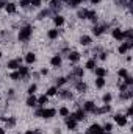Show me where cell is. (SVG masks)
<instances>
[{
	"instance_id": "6da1fadb",
	"label": "cell",
	"mask_w": 133,
	"mask_h": 134,
	"mask_svg": "<svg viewBox=\"0 0 133 134\" xmlns=\"http://www.w3.org/2000/svg\"><path fill=\"white\" fill-rule=\"evenodd\" d=\"M32 34H33V28H32L30 25H25V27L21 28V31H19V41L25 42V41H28V39L32 37Z\"/></svg>"
},
{
	"instance_id": "7a4b0ae2",
	"label": "cell",
	"mask_w": 133,
	"mask_h": 134,
	"mask_svg": "<svg viewBox=\"0 0 133 134\" xmlns=\"http://www.w3.org/2000/svg\"><path fill=\"white\" fill-rule=\"evenodd\" d=\"M55 114H57V111L53 108H41V117L42 119H52V117H55Z\"/></svg>"
},
{
	"instance_id": "3957f363",
	"label": "cell",
	"mask_w": 133,
	"mask_h": 134,
	"mask_svg": "<svg viewBox=\"0 0 133 134\" xmlns=\"http://www.w3.org/2000/svg\"><path fill=\"white\" fill-rule=\"evenodd\" d=\"M86 134H105V131H103V128H102L100 125L94 123V125L89 126V130L86 131Z\"/></svg>"
},
{
	"instance_id": "277c9868",
	"label": "cell",
	"mask_w": 133,
	"mask_h": 134,
	"mask_svg": "<svg viewBox=\"0 0 133 134\" xmlns=\"http://www.w3.org/2000/svg\"><path fill=\"white\" fill-rule=\"evenodd\" d=\"M72 117H74L77 122H81V120H85V119H86V112H85V109H78L77 112H74V114H72Z\"/></svg>"
},
{
	"instance_id": "5b68a950",
	"label": "cell",
	"mask_w": 133,
	"mask_h": 134,
	"mask_svg": "<svg viewBox=\"0 0 133 134\" xmlns=\"http://www.w3.org/2000/svg\"><path fill=\"white\" fill-rule=\"evenodd\" d=\"M132 47H133V41H127L125 44H122V45L119 47V53H121V55H124V53H127Z\"/></svg>"
},
{
	"instance_id": "8992f818",
	"label": "cell",
	"mask_w": 133,
	"mask_h": 134,
	"mask_svg": "<svg viewBox=\"0 0 133 134\" xmlns=\"http://www.w3.org/2000/svg\"><path fill=\"white\" fill-rule=\"evenodd\" d=\"M66 125H67V128H69V130H75V128H77V120L72 117V114L66 117Z\"/></svg>"
},
{
	"instance_id": "52a82bcc",
	"label": "cell",
	"mask_w": 133,
	"mask_h": 134,
	"mask_svg": "<svg viewBox=\"0 0 133 134\" xmlns=\"http://www.w3.org/2000/svg\"><path fill=\"white\" fill-rule=\"evenodd\" d=\"M21 63H22V59H21V58L13 59V61H9V63H8V69H9V70H16V69H19V67H21Z\"/></svg>"
},
{
	"instance_id": "ba28073f",
	"label": "cell",
	"mask_w": 133,
	"mask_h": 134,
	"mask_svg": "<svg viewBox=\"0 0 133 134\" xmlns=\"http://www.w3.org/2000/svg\"><path fill=\"white\" fill-rule=\"evenodd\" d=\"M114 120H116V123H117L119 126H124V125H127V117H125V115L116 114V115H114Z\"/></svg>"
},
{
	"instance_id": "9c48e42d",
	"label": "cell",
	"mask_w": 133,
	"mask_h": 134,
	"mask_svg": "<svg viewBox=\"0 0 133 134\" xmlns=\"http://www.w3.org/2000/svg\"><path fill=\"white\" fill-rule=\"evenodd\" d=\"M113 37L116 41H122L124 39V31H121V28H114L113 30Z\"/></svg>"
},
{
	"instance_id": "30bf717a",
	"label": "cell",
	"mask_w": 133,
	"mask_h": 134,
	"mask_svg": "<svg viewBox=\"0 0 133 134\" xmlns=\"http://www.w3.org/2000/svg\"><path fill=\"white\" fill-rule=\"evenodd\" d=\"M67 58H69L70 63H78V59H80V53H78V52H72V53L67 55Z\"/></svg>"
},
{
	"instance_id": "8fae6325",
	"label": "cell",
	"mask_w": 133,
	"mask_h": 134,
	"mask_svg": "<svg viewBox=\"0 0 133 134\" xmlns=\"http://www.w3.org/2000/svg\"><path fill=\"white\" fill-rule=\"evenodd\" d=\"M105 28H106V25H96V27L93 28V33L96 34V36H100V34L105 31Z\"/></svg>"
},
{
	"instance_id": "7c38bea8",
	"label": "cell",
	"mask_w": 133,
	"mask_h": 134,
	"mask_svg": "<svg viewBox=\"0 0 133 134\" xmlns=\"http://www.w3.org/2000/svg\"><path fill=\"white\" fill-rule=\"evenodd\" d=\"M94 111H96L94 103H93V101H86V103H85V112H93V114H94Z\"/></svg>"
},
{
	"instance_id": "4fadbf2b",
	"label": "cell",
	"mask_w": 133,
	"mask_h": 134,
	"mask_svg": "<svg viewBox=\"0 0 133 134\" xmlns=\"http://www.w3.org/2000/svg\"><path fill=\"white\" fill-rule=\"evenodd\" d=\"M50 63H52L53 67H60L61 66V56H60V55H55V56L50 59Z\"/></svg>"
},
{
	"instance_id": "5bb4252c",
	"label": "cell",
	"mask_w": 133,
	"mask_h": 134,
	"mask_svg": "<svg viewBox=\"0 0 133 134\" xmlns=\"http://www.w3.org/2000/svg\"><path fill=\"white\" fill-rule=\"evenodd\" d=\"M5 8H6V11H8L9 14H14V13L17 11V6H16V3H6V5H5Z\"/></svg>"
},
{
	"instance_id": "9a60e30c",
	"label": "cell",
	"mask_w": 133,
	"mask_h": 134,
	"mask_svg": "<svg viewBox=\"0 0 133 134\" xmlns=\"http://www.w3.org/2000/svg\"><path fill=\"white\" fill-rule=\"evenodd\" d=\"M86 19H89V20L96 22V20H97V13H96V11H93V9H88V13H86Z\"/></svg>"
},
{
	"instance_id": "2e32d148",
	"label": "cell",
	"mask_w": 133,
	"mask_h": 134,
	"mask_svg": "<svg viewBox=\"0 0 133 134\" xmlns=\"http://www.w3.org/2000/svg\"><path fill=\"white\" fill-rule=\"evenodd\" d=\"M75 87H77L78 92H86V89H88V86H86L83 81H77V83H75Z\"/></svg>"
},
{
	"instance_id": "e0dca14e",
	"label": "cell",
	"mask_w": 133,
	"mask_h": 134,
	"mask_svg": "<svg viewBox=\"0 0 133 134\" xmlns=\"http://www.w3.org/2000/svg\"><path fill=\"white\" fill-rule=\"evenodd\" d=\"M60 8H61V0H52L50 9H52V11H57V9H60Z\"/></svg>"
},
{
	"instance_id": "ac0fdd59",
	"label": "cell",
	"mask_w": 133,
	"mask_h": 134,
	"mask_svg": "<svg viewBox=\"0 0 133 134\" xmlns=\"http://www.w3.org/2000/svg\"><path fill=\"white\" fill-rule=\"evenodd\" d=\"M53 22H55V25H57V27H61V25L64 24V17H63V16H58V14H57V16L53 17Z\"/></svg>"
},
{
	"instance_id": "d6986e66",
	"label": "cell",
	"mask_w": 133,
	"mask_h": 134,
	"mask_svg": "<svg viewBox=\"0 0 133 134\" xmlns=\"http://www.w3.org/2000/svg\"><path fill=\"white\" fill-rule=\"evenodd\" d=\"M91 42H93V39L89 36H81L80 37V44L81 45H91Z\"/></svg>"
},
{
	"instance_id": "ffe728a7",
	"label": "cell",
	"mask_w": 133,
	"mask_h": 134,
	"mask_svg": "<svg viewBox=\"0 0 133 134\" xmlns=\"http://www.w3.org/2000/svg\"><path fill=\"white\" fill-rule=\"evenodd\" d=\"M19 76L21 78H27L28 76V67H19Z\"/></svg>"
},
{
	"instance_id": "44dd1931",
	"label": "cell",
	"mask_w": 133,
	"mask_h": 134,
	"mask_svg": "<svg viewBox=\"0 0 133 134\" xmlns=\"http://www.w3.org/2000/svg\"><path fill=\"white\" fill-rule=\"evenodd\" d=\"M47 101H49V97H47V95H41V97H39V98L36 100V103H38V104H39V106L42 108L44 104H47Z\"/></svg>"
},
{
	"instance_id": "7402d4cb",
	"label": "cell",
	"mask_w": 133,
	"mask_h": 134,
	"mask_svg": "<svg viewBox=\"0 0 133 134\" xmlns=\"http://www.w3.org/2000/svg\"><path fill=\"white\" fill-rule=\"evenodd\" d=\"M110 109H111V108H110L108 104H105V106H103V108H100V109H97V108H96L94 114H105V112H110Z\"/></svg>"
},
{
	"instance_id": "603a6c76",
	"label": "cell",
	"mask_w": 133,
	"mask_h": 134,
	"mask_svg": "<svg viewBox=\"0 0 133 134\" xmlns=\"http://www.w3.org/2000/svg\"><path fill=\"white\" fill-rule=\"evenodd\" d=\"M25 61L28 63V64H33L34 61H36V56H34V53H27V56H25Z\"/></svg>"
},
{
	"instance_id": "cb8c5ba5",
	"label": "cell",
	"mask_w": 133,
	"mask_h": 134,
	"mask_svg": "<svg viewBox=\"0 0 133 134\" xmlns=\"http://www.w3.org/2000/svg\"><path fill=\"white\" fill-rule=\"evenodd\" d=\"M72 75H74L75 78H80V76H83V69H80V67H75V69H74V72H72Z\"/></svg>"
},
{
	"instance_id": "d4e9b609",
	"label": "cell",
	"mask_w": 133,
	"mask_h": 134,
	"mask_svg": "<svg viewBox=\"0 0 133 134\" xmlns=\"http://www.w3.org/2000/svg\"><path fill=\"white\" fill-rule=\"evenodd\" d=\"M5 123H6V126H8V128H13V126L16 125V119H14V117H9V119H5Z\"/></svg>"
},
{
	"instance_id": "484cf974",
	"label": "cell",
	"mask_w": 133,
	"mask_h": 134,
	"mask_svg": "<svg viewBox=\"0 0 133 134\" xmlns=\"http://www.w3.org/2000/svg\"><path fill=\"white\" fill-rule=\"evenodd\" d=\"M96 75H97L99 78H103V76L106 75V70L102 69V67H96Z\"/></svg>"
},
{
	"instance_id": "4316f807",
	"label": "cell",
	"mask_w": 133,
	"mask_h": 134,
	"mask_svg": "<svg viewBox=\"0 0 133 134\" xmlns=\"http://www.w3.org/2000/svg\"><path fill=\"white\" fill-rule=\"evenodd\" d=\"M60 95H61L63 98H66V100H70V98H72V92H70V91H61Z\"/></svg>"
},
{
	"instance_id": "83f0119b",
	"label": "cell",
	"mask_w": 133,
	"mask_h": 134,
	"mask_svg": "<svg viewBox=\"0 0 133 134\" xmlns=\"http://www.w3.org/2000/svg\"><path fill=\"white\" fill-rule=\"evenodd\" d=\"M66 2H67V5H69L70 8H75V6H78L83 0H66Z\"/></svg>"
},
{
	"instance_id": "f1b7e54d",
	"label": "cell",
	"mask_w": 133,
	"mask_h": 134,
	"mask_svg": "<svg viewBox=\"0 0 133 134\" xmlns=\"http://www.w3.org/2000/svg\"><path fill=\"white\" fill-rule=\"evenodd\" d=\"M86 69H88V70H94V69H96V59H89V61L86 63Z\"/></svg>"
},
{
	"instance_id": "f546056e",
	"label": "cell",
	"mask_w": 133,
	"mask_h": 134,
	"mask_svg": "<svg viewBox=\"0 0 133 134\" xmlns=\"http://www.w3.org/2000/svg\"><path fill=\"white\" fill-rule=\"evenodd\" d=\"M27 106H30V108L36 106V98H34V95H30V97H28V100H27Z\"/></svg>"
},
{
	"instance_id": "4dcf8cb0",
	"label": "cell",
	"mask_w": 133,
	"mask_h": 134,
	"mask_svg": "<svg viewBox=\"0 0 133 134\" xmlns=\"http://www.w3.org/2000/svg\"><path fill=\"white\" fill-rule=\"evenodd\" d=\"M58 94V89L57 87H50L49 91H47V97H53V95H57Z\"/></svg>"
},
{
	"instance_id": "1f68e13d",
	"label": "cell",
	"mask_w": 133,
	"mask_h": 134,
	"mask_svg": "<svg viewBox=\"0 0 133 134\" xmlns=\"http://www.w3.org/2000/svg\"><path fill=\"white\" fill-rule=\"evenodd\" d=\"M66 83H67V78H64V76H61V78L57 80V86H58V87H60V86H64Z\"/></svg>"
},
{
	"instance_id": "d6a6232c",
	"label": "cell",
	"mask_w": 133,
	"mask_h": 134,
	"mask_svg": "<svg viewBox=\"0 0 133 134\" xmlns=\"http://www.w3.org/2000/svg\"><path fill=\"white\" fill-rule=\"evenodd\" d=\"M49 14H50V9H44V11H41V13H39L38 19H44V17H47Z\"/></svg>"
},
{
	"instance_id": "836d02e7",
	"label": "cell",
	"mask_w": 133,
	"mask_h": 134,
	"mask_svg": "<svg viewBox=\"0 0 133 134\" xmlns=\"http://www.w3.org/2000/svg\"><path fill=\"white\" fill-rule=\"evenodd\" d=\"M86 13H88V9H78L77 16H78L80 19H86Z\"/></svg>"
},
{
	"instance_id": "e575fe53",
	"label": "cell",
	"mask_w": 133,
	"mask_h": 134,
	"mask_svg": "<svg viewBox=\"0 0 133 134\" xmlns=\"http://www.w3.org/2000/svg\"><path fill=\"white\" fill-rule=\"evenodd\" d=\"M47 36H49L50 39H57V37H58V30H50Z\"/></svg>"
},
{
	"instance_id": "d590c367",
	"label": "cell",
	"mask_w": 133,
	"mask_h": 134,
	"mask_svg": "<svg viewBox=\"0 0 133 134\" xmlns=\"http://www.w3.org/2000/svg\"><path fill=\"white\" fill-rule=\"evenodd\" d=\"M96 86H97V87H103V86H105V80H103V78H97V80H96Z\"/></svg>"
},
{
	"instance_id": "8d00e7d4",
	"label": "cell",
	"mask_w": 133,
	"mask_h": 134,
	"mask_svg": "<svg viewBox=\"0 0 133 134\" xmlns=\"http://www.w3.org/2000/svg\"><path fill=\"white\" fill-rule=\"evenodd\" d=\"M36 91H38V86H36V84H32V86L28 87V95H34Z\"/></svg>"
},
{
	"instance_id": "74e56055",
	"label": "cell",
	"mask_w": 133,
	"mask_h": 134,
	"mask_svg": "<svg viewBox=\"0 0 133 134\" xmlns=\"http://www.w3.org/2000/svg\"><path fill=\"white\" fill-rule=\"evenodd\" d=\"M111 98H113V97H111V94H105V95H103V103H105V104H108V103L111 101Z\"/></svg>"
},
{
	"instance_id": "f35d334b",
	"label": "cell",
	"mask_w": 133,
	"mask_h": 134,
	"mask_svg": "<svg viewBox=\"0 0 133 134\" xmlns=\"http://www.w3.org/2000/svg\"><path fill=\"white\" fill-rule=\"evenodd\" d=\"M60 115L67 117V115H69V109H67V108H61V109H60Z\"/></svg>"
},
{
	"instance_id": "ab89813d",
	"label": "cell",
	"mask_w": 133,
	"mask_h": 134,
	"mask_svg": "<svg viewBox=\"0 0 133 134\" xmlns=\"http://www.w3.org/2000/svg\"><path fill=\"white\" fill-rule=\"evenodd\" d=\"M124 80H125V83H124V84H127V86H132V84H133V78H132V76H129V75H127Z\"/></svg>"
},
{
	"instance_id": "60d3db41",
	"label": "cell",
	"mask_w": 133,
	"mask_h": 134,
	"mask_svg": "<svg viewBox=\"0 0 133 134\" xmlns=\"http://www.w3.org/2000/svg\"><path fill=\"white\" fill-rule=\"evenodd\" d=\"M117 75H119V78H125V76H127V70H125V69H121V70L117 72Z\"/></svg>"
},
{
	"instance_id": "b9f144b4",
	"label": "cell",
	"mask_w": 133,
	"mask_h": 134,
	"mask_svg": "<svg viewBox=\"0 0 133 134\" xmlns=\"http://www.w3.org/2000/svg\"><path fill=\"white\" fill-rule=\"evenodd\" d=\"M113 130V125L111 123H105V126H103V131H106V133H110Z\"/></svg>"
},
{
	"instance_id": "7bdbcfd3",
	"label": "cell",
	"mask_w": 133,
	"mask_h": 134,
	"mask_svg": "<svg viewBox=\"0 0 133 134\" xmlns=\"http://www.w3.org/2000/svg\"><path fill=\"white\" fill-rule=\"evenodd\" d=\"M124 37H127L129 41H132V30H127V31H124Z\"/></svg>"
},
{
	"instance_id": "ee69618b",
	"label": "cell",
	"mask_w": 133,
	"mask_h": 134,
	"mask_svg": "<svg viewBox=\"0 0 133 134\" xmlns=\"http://www.w3.org/2000/svg\"><path fill=\"white\" fill-rule=\"evenodd\" d=\"M9 78H11V80H19V78H21V76H19V72H13V73L9 75Z\"/></svg>"
},
{
	"instance_id": "f6af8a7d",
	"label": "cell",
	"mask_w": 133,
	"mask_h": 134,
	"mask_svg": "<svg viewBox=\"0 0 133 134\" xmlns=\"http://www.w3.org/2000/svg\"><path fill=\"white\" fill-rule=\"evenodd\" d=\"M22 8H27L28 5H30V0H21V3H19Z\"/></svg>"
},
{
	"instance_id": "bcb514c9",
	"label": "cell",
	"mask_w": 133,
	"mask_h": 134,
	"mask_svg": "<svg viewBox=\"0 0 133 134\" xmlns=\"http://www.w3.org/2000/svg\"><path fill=\"white\" fill-rule=\"evenodd\" d=\"M116 3H117V5H121V6H127L130 2H127V0H116Z\"/></svg>"
},
{
	"instance_id": "7dc6e473",
	"label": "cell",
	"mask_w": 133,
	"mask_h": 134,
	"mask_svg": "<svg viewBox=\"0 0 133 134\" xmlns=\"http://www.w3.org/2000/svg\"><path fill=\"white\" fill-rule=\"evenodd\" d=\"M30 3H32V5H33L34 8H39V6H41V0H32V2H30Z\"/></svg>"
},
{
	"instance_id": "c3c4849f",
	"label": "cell",
	"mask_w": 133,
	"mask_h": 134,
	"mask_svg": "<svg viewBox=\"0 0 133 134\" xmlns=\"http://www.w3.org/2000/svg\"><path fill=\"white\" fill-rule=\"evenodd\" d=\"M130 97H132V92H127V94H122V95H121L122 100H129Z\"/></svg>"
},
{
	"instance_id": "681fc988",
	"label": "cell",
	"mask_w": 133,
	"mask_h": 134,
	"mask_svg": "<svg viewBox=\"0 0 133 134\" xmlns=\"http://www.w3.org/2000/svg\"><path fill=\"white\" fill-rule=\"evenodd\" d=\"M119 89H121V92H127V84H121L119 83Z\"/></svg>"
},
{
	"instance_id": "f907efd6",
	"label": "cell",
	"mask_w": 133,
	"mask_h": 134,
	"mask_svg": "<svg viewBox=\"0 0 133 134\" xmlns=\"http://www.w3.org/2000/svg\"><path fill=\"white\" fill-rule=\"evenodd\" d=\"M132 114H133V108L130 106V108H129V111H127V117H130Z\"/></svg>"
},
{
	"instance_id": "816d5d0a",
	"label": "cell",
	"mask_w": 133,
	"mask_h": 134,
	"mask_svg": "<svg viewBox=\"0 0 133 134\" xmlns=\"http://www.w3.org/2000/svg\"><path fill=\"white\" fill-rule=\"evenodd\" d=\"M34 115H36V117H41V108H39V109L34 112Z\"/></svg>"
},
{
	"instance_id": "f5cc1de1",
	"label": "cell",
	"mask_w": 133,
	"mask_h": 134,
	"mask_svg": "<svg viewBox=\"0 0 133 134\" xmlns=\"http://www.w3.org/2000/svg\"><path fill=\"white\" fill-rule=\"evenodd\" d=\"M100 59H106V53H100Z\"/></svg>"
},
{
	"instance_id": "db71d44e",
	"label": "cell",
	"mask_w": 133,
	"mask_h": 134,
	"mask_svg": "<svg viewBox=\"0 0 133 134\" xmlns=\"http://www.w3.org/2000/svg\"><path fill=\"white\" fill-rule=\"evenodd\" d=\"M5 5H6V3H5V2H3V0H0V8H3V6H5Z\"/></svg>"
},
{
	"instance_id": "11a10c76",
	"label": "cell",
	"mask_w": 133,
	"mask_h": 134,
	"mask_svg": "<svg viewBox=\"0 0 133 134\" xmlns=\"http://www.w3.org/2000/svg\"><path fill=\"white\" fill-rule=\"evenodd\" d=\"M99 2H100V0H91V3H93V5H97Z\"/></svg>"
},
{
	"instance_id": "9f6ffc18",
	"label": "cell",
	"mask_w": 133,
	"mask_h": 134,
	"mask_svg": "<svg viewBox=\"0 0 133 134\" xmlns=\"http://www.w3.org/2000/svg\"><path fill=\"white\" fill-rule=\"evenodd\" d=\"M25 134H34V131H32V130H30V131H27Z\"/></svg>"
},
{
	"instance_id": "6f0895ef",
	"label": "cell",
	"mask_w": 133,
	"mask_h": 134,
	"mask_svg": "<svg viewBox=\"0 0 133 134\" xmlns=\"http://www.w3.org/2000/svg\"><path fill=\"white\" fill-rule=\"evenodd\" d=\"M0 134H5V130H2V128H0Z\"/></svg>"
},
{
	"instance_id": "680465c9",
	"label": "cell",
	"mask_w": 133,
	"mask_h": 134,
	"mask_svg": "<svg viewBox=\"0 0 133 134\" xmlns=\"http://www.w3.org/2000/svg\"><path fill=\"white\" fill-rule=\"evenodd\" d=\"M0 58H2V53H0Z\"/></svg>"
},
{
	"instance_id": "91938a15",
	"label": "cell",
	"mask_w": 133,
	"mask_h": 134,
	"mask_svg": "<svg viewBox=\"0 0 133 134\" xmlns=\"http://www.w3.org/2000/svg\"><path fill=\"white\" fill-rule=\"evenodd\" d=\"M30 2H32V0H30Z\"/></svg>"
}]
</instances>
